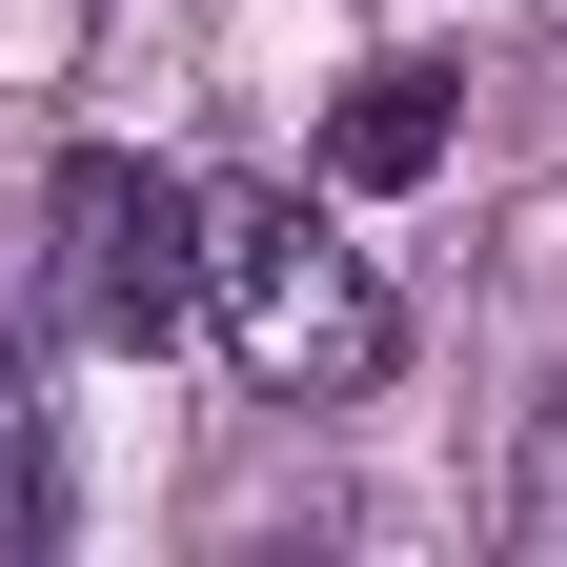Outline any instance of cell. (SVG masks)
I'll return each instance as SVG.
<instances>
[{
	"mask_svg": "<svg viewBox=\"0 0 567 567\" xmlns=\"http://www.w3.org/2000/svg\"><path fill=\"white\" fill-rule=\"evenodd\" d=\"M203 305H224V344H244L264 405H365L385 344H405L385 284H365V244L305 224V183H203Z\"/></svg>",
	"mask_w": 567,
	"mask_h": 567,
	"instance_id": "obj_1",
	"label": "cell"
},
{
	"mask_svg": "<svg viewBox=\"0 0 567 567\" xmlns=\"http://www.w3.org/2000/svg\"><path fill=\"white\" fill-rule=\"evenodd\" d=\"M41 284H61L82 344H183V305H203V183H163L142 142H61V183H41Z\"/></svg>",
	"mask_w": 567,
	"mask_h": 567,
	"instance_id": "obj_2",
	"label": "cell"
},
{
	"mask_svg": "<svg viewBox=\"0 0 567 567\" xmlns=\"http://www.w3.org/2000/svg\"><path fill=\"white\" fill-rule=\"evenodd\" d=\"M446 122H466V82H446V61H385V82L324 122V183H344V203H405L425 163H446Z\"/></svg>",
	"mask_w": 567,
	"mask_h": 567,
	"instance_id": "obj_3",
	"label": "cell"
},
{
	"mask_svg": "<svg viewBox=\"0 0 567 567\" xmlns=\"http://www.w3.org/2000/svg\"><path fill=\"white\" fill-rule=\"evenodd\" d=\"M0 385H21V365H0Z\"/></svg>",
	"mask_w": 567,
	"mask_h": 567,
	"instance_id": "obj_4",
	"label": "cell"
}]
</instances>
